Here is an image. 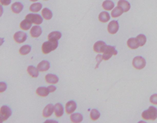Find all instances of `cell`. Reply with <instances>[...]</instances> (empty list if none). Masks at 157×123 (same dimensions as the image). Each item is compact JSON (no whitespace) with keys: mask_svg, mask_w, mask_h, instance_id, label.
Instances as JSON below:
<instances>
[{"mask_svg":"<svg viewBox=\"0 0 157 123\" xmlns=\"http://www.w3.org/2000/svg\"><path fill=\"white\" fill-rule=\"evenodd\" d=\"M61 37H62V33L59 31H53L48 36V39L49 41H58Z\"/></svg>","mask_w":157,"mask_h":123,"instance_id":"7402d4cb","label":"cell"},{"mask_svg":"<svg viewBox=\"0 0 157 123\" xmlns=\"http://www.w3.org/2000/svg\"><path fill=\"white\" fill-rule=\"evenodd\" d=\"M42 15L44 19L46 20H50L52 18V16H53L52 11L48 8L43 9V10L42 11Z\"/></svg>","mask_w":157,"mask_h":123,"instance_id":"4316f807","label":"cell"},{"mask_svg":"<svg viewBox=\"0 0 157 123\" xmlns=\"http://www.w3.org/2000/svg\"><path fill=\"white\" fill-rule=\"evenodd\" d=\"M54 112V106L52 104H48L43 110L42 115L44 117H50Z\"/></svg>","mask_w":157,"mask_h":123,"instance_id":"30bf717a","label":"cell"},{"mask_svg":"<svg viewBox=\"0 0 157 123\" xmlns=\"http://www.w3.org/2000/svg\"><path fill=\"white\" fill-rule=\"evenodd\" d=\"M146 61L145 59L142 58V56H136L133 60V67L136 69L141 70L142 69L146 66Z\"/></svg>","mask_w":157,"mask_h":123,"instance_id":"5b68a950","label":"cell"},{"mask_svg":"<svg viewBox=\"0 0 157 123\" xmlns=\"http://www.w3.org/2000/svg\"><path fill=\"white\" fill-rule=\"evenodd\" d=\"M49 93L50 92L49 90L46 87H39L36 90V94L39 96H41V97H46Z\"/></svg>","mask_w":157,"mask_h":123,"instance_id":"d6986e66","label":"cell"},{"mask_svg":"<svg viewBox=\"0 0 157 123\" xmlns=\"http://www.w3.org/2000/svg\"><path fill=\"white\" fill-rule=\"evenodd\" d=\"M23 9V5L20 2H15L12 4L11 6V9L12 12L15 14H19Z\"/></svg>","mask_w":157,"mask_h":123,"instance_id":"2e32d148","label":"cell"},{"mask_svg":"<svg viewBox=\"0 0 157 123\" xmlns=\"http://www.w3.org/2000/svg\"><path fill=\"white\" fill-rule=\"evenodd\" d=\"M150 101L151 103L157 105V94H155L151 96V97L150 98Z\"/></svg>","mask_w":157,"mask_h":123,"instance_id":"1f68e13d","label":"cell"},{"mask_svg":"<svg viewBox=\"0 0 157 123\" xmlns=\"http://www.w3.org/2000/svg\"><path fill=\"white\" fill-rule=\"evenodd\" d=\"M127 45L131 49H136L140 46L139 44V42L136 38L132 37L129 38L127 41Z\"/></svg>","mask_w":157,"mask_h":123,"instance_id":"e0dca14e","label":"cell"},{"mask_svg":"<svg viewBox=\"0 0 157 123\" xmlns=\"http://www.w3.org/2000/svg\"><path fill=\"white\" fill-rule=\"evenodd\" d=\"M58 41H49L43 43L42 50L44 54H48L51 51L55 50L58 47Z\"/></svg>","mask_w":157,"mask_h":123,"instance_id":"6da1fadb","label":"cell"},{"mask_svg":"<svg viewBox=\"0 0 157 123\" xmlns=\"http://www.w3.org/2000/svg\"><path fill=\"white\" fill-rule=\"evenodd\" d=\"M110 18H111V17H110L109 14L108 12H107L106 11L101 12L99 14V17H98L99 20L100 21H101V22H103V23L107 22V21L110 20Z\"/></svg>","mask_w":157,"mask_h":123,"instance_id":"44dd1931","label":"cell"},{"mask_svg":"<svg viewBox=\"0 0 157 123\" xmlns=\"http://www.w3.org/2000/svg\"><path fill=\"white\" fill-rule=\"evenodd\" d=\"M70 119L73 122H81L83 120V116L81 113H73L70 116Z\"/></svg>","mask_w":157,"mask_h":123,"instance_id":"d4e9b609","label":"cell"},{"mask_svg":"<svg viewBox=\"0 0 157 123\" xmlns=\"http://www.w3.org/2000/svg\"><path fill=\"white\" fill-rule=\"evenodd\" d=\"M2 5L4 6H8L11 2V0H0Z\"/></svg>","mask_w":157,"mask_h":123,"instance_id":"836d02e7","label":"cell"},{"mask_svg":"<svg viewBox=\"0 0 157 123\" xmlns=\"http://www.w3.org/2000/svg\"><path fill=\"white\" fill-rule=\"evenodd\" d=\"M48 90H49L50 93H52V92H54L56 90V88L55 86H49L47 87Z\"/></svg>","mask_w":157,"mask_h":123,"instance_id":"e575fe53","label":"cell"},{"mask_svg":"<svg viewBox=\"0 0 157 123\" xmlns=\"http://www.w3.org/2000/svg\"><path fill=\"white\" fill-rule=\"evenodd\" d=\"M42 34V29L39 26H34L30 30V34L33 37H38Z\"/></svg>","mask_w":157,"mask_h":123,"instance_id":"7c38bea8","label":"cell"},{"mask_svg":"<svg viewBox=\"0 0 157 123\" xmlns=\"http://www.w3.org/2000/svg\"><path fill=\"white\" fill-rule=\"evenodd\" d=\"M32 23L31 21H30L27 19H25L23 20L20 24V27L21 29H22L23 30H28L30 28L32 27Z\"/></svg>","mask_w":157,"mask_h":123,"instance_id":"484cf974","label":"cell"},{"mask_svg":"<svg viewBox=\"0 0 157 123\" xmlns=\"http://www.w3.org/2000/svg\"><path fill=\"white\" fill-rule=\"evenodd\" d=\"M102 6L104 10L111 11L114 7V3L111 0H106L103 3Z\"/></svg>","mask_w":157,"mask_h":123,"instance_id":"603a6c76","label":"cell"},{"mask_svg":"<svg viewBox=\"0 0 157 123\" xmlns=\"http://www.w3.org/2000/svg\"><path fill=\"white\" fill-rule=\"evenodd\" d=\"M27 71L30 76L33 78H36L39 76V70L38 68L34 67L33 66H30L27 68Z\"/></svg>","mask_w":157,"mask_h":123,"instance_id":"ffe728a7","label":"cell"},{"mask_svg":"<svg viewBox=\"0 0 157 123\" xmlns=\"http://www.w3.org/2000/svg\"><path fill=\"white\" fill-rule=\"evenodd\" d=\"M12 115L11 109L7 105H3L0 110V118H1V122L7 120Z\"/></svg>","mask_w":157,"mask_h":123,"instance_id":"277c9868","label":"cell"},{"mask_svg":"<svg viewBox=\"0 0 157 123\" xmlns=\"http://www.w3.org/2000/svg\"><path fill=\"white\" fill-rule=\"evenodd\" d=\"M106 46L107 45L105 42L101 41H99L96 42L94 44L93 50L95 52L98 53H103V51L106 49Z\"/></svg>","mask_w":157,"mask_h":123,"instance_id":"9c48e42d","label":"cell"},{"mask_svg":"<svg viewBox=\"0 0 157 123\" xmlns=\"http://www.w3.org/2000/svg\"><path fill=\"white\" fill-rule=\"evenodd\" d=\"M124 12L123 10L122 9V8L120 6H118L115 7L114 9L112 10L111 12V15L113 18H117L118 17H120L122 14Z\"/></svg>","mask_w":157,"mask_h":123,"instance_id":"cb8c5ba5","label":"cell"},{"mask_svg":"<svg viewBox=\"0 0 157 123\" xmlns=\"http://www.w3.org/2000/svg\"><path fill=\"white\" fill-rule=\"evenodd\" d=\"M7 88V85L5 83L1 82L0 83V92L3 93V92L5 91Z\"/></svg>","mask_w":157,"mask_h":123,"instance_id":"d6a6232c","label":"cell"},{"mask_svg":"<svg viewBox=\"0 0 157 123\" xmlns=\"http://www.w3.org/2000/svg\"><path fill=\"white\" fill-rule=\"evenodd\" d=\"M136 39H137V40L139 42V44L140 46L144 45V44L146 43L147 39H146V37L144 34L138 35V36H137V37H136Z\"/></svg>","mask_w":157,"mask_h":123,"instance_id":"4dcf8cb0","label":"cell"},{"mask_svg":"<svg viewBox=\"0 0 157 123\" xmlns=\"http://www.w3.org/2000/svg\"><path fill=\"white\" fill-rule=\"evenodd\" d=\"M37 68L40 72H45L49 70L50 68V63L47 61H42L41 63L38 64Z\"/></svg>","mask_w":157,"mask_h":123,"instance_id":"5bb4252c","label":"cell"},{"mask_svg":"<svg viewBox=\"0 0 157 123\" xmlns=\"http://www.w3.org/2000/svg\"><path fill=\"white\" fill-rule=\"evenodd\" d=\"M119 29V25L117 21L112 20L109 23L107 26L108 32L111 34H114L117 33Z\"/></svg>","mask_w":157,"mask_h":123,"instance_id":"52a82bcc","label":"cell"},{"mask_svg":"<svg viewBox=\"0 0 157 123\" xmlns=\"http://www.w3.org/2000/svg\"><path fill=\"white\" fill-rule=\"evenodd\" d=\"M42 4L39 3H36L32 4L30 7V11H31L33 12H38L42 9Z\"/></svg>","mask_w":157,"mask_h":123,"instance_id":"83f0119b","label":"cell"},{"mask_svg":"<svg viewBox=\"0 0 157 123\" xmlns=\"http://www.w3.org/2000/svg\"><path fill=\"white\" fill-rule=\"evenodd\" d=\"M27 34L22 31H18L15 33L14 35V41L19 43L24 42L26 40H27Z\"/></svg>","mask_w":157,"mask_h":123,"instance_id":"ba28073f","label":"cell"},{"mask_svg":"<svg viewBox=\"0 0 157 123\" xmlns=\"http://www.w3.org/2000/svg\"><path fill=\"white\" fill-rule=\"evenodd\" d=\"M31 49H32V48L30 45H23L21 47L19 50L20 54H21V55H27L29 53L30 51H31Z\"/></svg>","mask_w":157,"mask_h":123,"instance_id":"f1b7e54d","label":"cell"},{"mask_svg":"<svg viewBox=\"0 0 157 123\" xmlns=\"http://www.w3.org/2000/svg\"><path fill=\"white\" fill-rule=\"evenodd\" d=\"M25 19H27L30 21H31L32 23H34L35 25H40L43 21L42 17L39 14H29L26 16Z\"/></svg>","mask_w":157,"mask_h":123,"instance_id":"8992f818","label":"cell"},{"mask_svg":"<svg viewBox=\"0 0 157 123\" xmlns=\"http://www.w3.org/2000/svg\"><path fill=\"white\" fill-rule=\"evenodd\" d=\"M118 6H120L123 10L124 12H128L130 9V4L128 1H126V0H120V1L117 3Z\"/></svg>","mask_w":157,"mask_h":123,"instance_id":"ac0fdd59","label":"cell"},{"mask_svg":"<svg viewBox=\"0 0 157 123\" xmlns=\"http://www.w3.org/2000/svg\"><path fill=\"white\" fill-rule=\"evenodd\" d=\"M54 112L56 117L62 116L64 113V109L62 104L57 103L54 106Z\"/></svg>","mask_w":157,"mask_h":123,"instance_id":"4fadbf2b","label":"cell"},{"mask_svg":"<svg viewBox=\"0 0 157 123\" xmlns=\"http://www.w3.org/2000/svg\"><path fill=\"white\" fill-rule=\"evenodd\" d=\"M46 80L48 83H50V84H56L58 82V77L54 74H49L46 76Z\"/></svg>","mask_w":157,"mask_h":123,"instance_id":"9a60e30c","label":"cell"},{"mask_svg":"<svg viewBox=\"0 0 157 123\" xmlns=\"http://www.w3.org/2000/svg\"><path fill=\"white\" fill-rule=\"evenodd\" d=\"M100 117V113L98 110H97V109H92L90 112V118L91 119L96 121L98 119H99V118Z\"/></svg>","mask_w":157,"mask_h":123,"instance_id":"f546056e","label":"cell"},{"mask_svg":"<svg viewBox=\"0 0 157 123\" xmlns=\"http://www.w3.org/2000/svg\"><path fill=\"white\" fill-rule=\"evenodd\" d=\"M65 108H66V112L68 114H71L76 110L77 104L74 101L70 100L66 103Z\"/></svg>","mask_w":157,"mask_h":123,"instance_id":"8fae6325","label":"cell"},{"mask_svg":"<svg viewBox=\"0 0 157 123\" xmlns=\"http://www.w3.org/2000/svg\"><path fill=\"white\" fill-rule=\"evenodd\" d=\"M45 1H47V0H45Z\"/></svg>","mask_w":157,"mask_h":123,"instance_id":"8d00e7d4","label":"cell"},{"mask_svg":"<svg viewBox=\"0 0 157 123\" xmlns=\"http://www.w3.org/2000/svg\"><path fill=\"white\" fill-rule=\"evenodd\" d=\"M31 1H33V2H35V1H37L38 0H30Z\"/></svg>","mask_w":157,"mask_h":123,"instance_id":"d590c367","label":"cell"},{"mask_svg":"<svg viewBox=\"0 0 157 123\" xmlns=\"http://www.w3.org/2000/svg\"><path fill=\"white\" fill-rule=\"evenodd\" d=\"M142 117L146 120H155L157 118V109L154 107H150L147 110L142 112Z\"/></svg>","mask_w":157,"mask_h":123,"instance_id":"7a4b0ae2","label":"cell"},{"mask_svg":"<svg viewBox=\"0 0 157 123\" xmlns=\"http://www.w3.org/2000/svg\"><path fill=\"white\" fill-rule=\"evenodd\" d=\"M117 54V51L116 50L115 47L107 45L105 50L103 51V59L105 61L109 60L112 55H116Z\"/></svg>","mask_w":157,"mask_h":123,"instance_id":"3957f363","label":"cell"}]
</instances>
